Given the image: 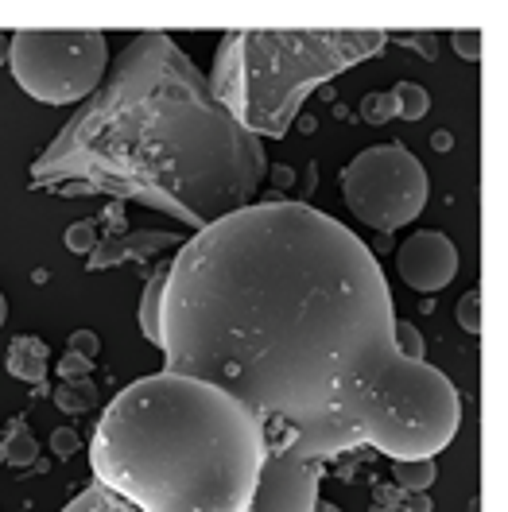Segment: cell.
Segmentation results:
<instances>
[{"label": "cell", "mask_w": 508, "mask_h": 512, "mask_svg": "<svg viewBox=\"0 0 508 512\" xmlns=\"http://www.w3.org/2000/svg\"><path fill=\"white\" fill-rule=\"evenodd\" d=\"M377 256L307 202H260L183 241L159 291L163 373L237 400L264 454L435 458L462 423L443 369L404 361Z\"/></svg>", "instance_id": "cell-1"}, {"label": "cell", "mask_w": 508, "mask_h": 512, "mask_svg": "<svg viewBox=\"0 0 508 512\" xmlns=\"http://www.w3.org/2000/svg\"><path fill=\"white\" fill-rule=\"evenodd\" d=\"M264 167L260 136L229 117L175 39L140 32L32 163V183L136 198L202 233L253 202Z\"/></svg>", "instance_id": "cell-2"}, {"label": "cell", "mask_w": 508, "mask_h": 512, "mask_svg": "<svg viewBox=\"0 0 508 512\" xmlns=\"http://www.w3.org/2000/svg\"><path fill=\"white\" fill-rule=\"evenodd\" d=\"M90 466L97 485L140 512H253L264 439L225 392L156 373L105 408Z\"/></svg>", "instance_id": "cell-3"}, {"label": "cell", "mask_w": 508, "mask_h": 512, "mask_svg": "<svg viewBox=\"0 0 508 512\" xmlns=\"http://www.w3.org/2000/svg\"><path fill=\"white\" fill-rule=\"evenodd\" d=\"M388 32H225L210 90L253 136H284L303 101L334 74L381 55Z\"/></svg>", "instance_id": "cell-4"}, {"label": "cell", "mask_w": 508, "mask_h": 512, "mask_svg": "<svg viewBox=\"0 0 508 512\" xmlns=\"http://www.w3.org/2000/svg\"><path fill=\"white\" fill-rule=\"evenodd\" d=\"M12 78L43 105H74L101 90L109 70V39L94 28L16 32L8 39Z\"/></svg>", "instance_id": "cell-5"}, {"label": "cell", "mask_w": 508, "mask_h": 512, "mask_svg": "<svg viewBox=\"0 0 508 512\" xmlns=\"http://www.w3.org/2000/svg\"><path fill=\"white\" fill-rule=\"evenodd\" d=\"M342 194L353 218L381 233H392L400 225L415 222L427 206V171L408 148L400 144H381L357 152L346 171H342Z\"/></svg>", "instance_id": "cell-6"}, {"label": "cell", "mask_w": 508, "mask_h": 512, "mask_svg": "<svg viewBox=\"0 0 508 512\" xmlns=\"http://www.w3.org/2000/svg\"><path fill=\"white\" fill-rule=\"evenodd\" d=\"M318 481H322V466L318 462H299L291 454H264V474H260L253 512H311L318 501ZM63 512H140V509L94 481Z\"/></svg>", "instance_id": "cell-7"}, {"label": "cell", "mask_w": 508, "mask_h": 512, "mask_svg": "<svg viewBox=\"0 0 508 512\" xmlns=\"http://www.w3.org/2000/svg\"><path fill=\"white\" fill-rule=\"evenodd\" d=\"M396 268H400V280L408 288L423 291V295L427 291H443L454 280V272H458V249L439 229H419L400 245Z\"/></svg>", "instance_id": "cell-8"}, {"label": "cell", "mask_w": 508, "mask_h": 512, "mask_svg": "<svg viewBox=\"0 0 508 512\" xmlns=\"http://www.w3.org/2000/svg\"><path fill=\"white\" fill-rule=\"evenodd\" d=\"M183 237L175 233H132V237H105L90 253V272H105L113 264H125V260H144V256L159 253V249H171L179 245Z\"/></svg>", "instance_id": "cell-9"}, {"label": "cell", "mask_w": 508, "mask_h": 512, "mask_svg": "<svg viewBox=\"0 0 508 512\" xmlns=\"http://www.w3.org/2000/svg\"><path fill=\"white\" fill-rule=\"evenodd\" d=\"M51 369V353L39 338H16L8 350V373L28 384H39Z\"/></svg>", "instance_id": "cell-10"}, {"label": "cell", "mask_w": 508, "mask_h": 512, "mask_svg": "<svg viewBox=\"0 0 508 512\" xmlns=\"http://www.w3.org/2000/svg\"><path fill=\"white\" fill-rule=\"evenodd\" d=\"M392 470H396V481L408 489V493H427L435 478H439V466H435V458H412V462H392Z\"/></svg>", "instance_id": "cell-11"}, {"label": "cell", "mask_w": 508, "mask_h": 512, "mask_svg": "<svg viewBox=\"0 0 508 512\" xmlns=\"http://www.w3.org/2000/svg\"><path fill=\"white\" fill-rule=\"evenodd\" d=\"M163 280H167V264L156 268V276L144 288V303H140V330H144L148 342H159V291H163Z\"/></svg>", "instance_id": "cell-12"}, {"label": "cell", "mask_w": 508, "mask_h": 512, "mask_svg": "<svg viewBox=\"0 0 508 512\" xmlns=\"http://www.w3.org/2000/svg\"><path fill=\"white\" fill-rule=\"evenodd\" d=\"M392 101H396V117H404V121H419L423 113H427V105H431V97L427 90L419 86V82H400L396 90H388Z\"/></svg>", "instance_id": "cell-13"}, {"label": "cell", "mask_w": 508, "mask_h": 512, "mask_svg": "<svg viewBox=\"0 0 508 512\" xmlns=\"http://www.w3.org/2000/svg\"><path fill=\"white\" fill-rule=\"evenodd\" d=\"M392 342H396V353H400L404 361H423V357H427V342H423V334H419L415 322L396 319V326H392Z\"/></svg>", "instance_id": "cell-14"}, {"label": "cell", "mask_w": 508, "mask_h": 512, "mask_svg": "<svg viewBox=\"0 0 508 512\" xmlns=\"http://www.w3.org/2000/svg\"><path fill=\"white\" fill-rule=\"evenodd\" d=\"M55 404L70 412V416H78V412H90V404H94V384L86 381H70L63 392H55Z\"/></svg>", "instance_id": "cell-15"}, {"label": "cell", "mask_w": 508, "mask_h": 512, "mask_svg": "<svg viewBox=\"0 0 508 512\" xmlns=\"http://www.w3.org/2000/svg\"><path fill=\"white\" fill-rule=\"evenodd\" d=\"M4 458H8L12 466H28L35 458V439L20 427V419H16V427H12V439H8V447H4Z\"/></svg>", "instance_id": "cell-16"}, {"label": "cell", "mask_w": 508, "mask_h": 512, "mask_svg": "<svg viewBox=\"0 0 508 512\" xmlns=\"http://www.w3.org/2000/svg\"><path fill=\"white\" fill-rule=\"evenodd\" d=\"M97 245H101V237H97V225L94 222H74L70 229H66V249H70V253L90 256Z\"/></svg>", "instance_id": "cell-17"}, {"label": "cell", "mask_w": 508, "mask_h": 512, "mask_svg": "<svg viewBox=\"0 0 508 512\" xmlns=\"http://www.w3.org/2000/svg\"><path fill=\"white\" fill-rule=\"evenodd\" d=\"M361 117L369 121V125H384L388 117H396V101L392 94H369L361 101Z\"/></svg>", "instance_id": "cell-18"}, {"label": "cell", "mask_w": 508, "mask_h": 512, "mask_svg": "<svg viewBox=\"0 0 508 512\" xmlns=\"http://www.w3.org/2000/svg\"><path fill=\"white\" fill-rule=\"evenodd\" d=\"M458 322L466 334H481V291H466L458 303Z\"/></svg>", "instance_id": "cell-19"}, {"label": "cell", "mask_w": 508, "mask_h": 512, "mask_svg": "<svg viewBox=\"0 0 508 512\" xmlns=\"http://www.w3.org/2000/svg\"><path fill=\"white\" fill-rule=\"evenodd\" d=\"M97 350H101V342H97V334H90V330H74V334H70V353H78V357H86V361H94Z\"/></svg>", "instance_id": "cell-20"}, {"label": "cell", "mask_w": 508, "mask_h": 512, "mask_svg": "<svg viewBox=\"0 0 508 512\" xmlns=\"http://www.w3.org/2000/svg\"><path fill=\"white\" fill-rule=\"evenodd\" d=\"M90 365H94V361H86V357H78V353H66L63 361H59V377H66V381H82V377L90 373Z\"/></svg>", "instance_id": "cell-21"}, {"label": "cell", "mask_w": 508, "mask_h": 512, "mask_svg": "<svg viewBox=\"0 0 508 512\" xmlns=\"http://www.w3.org/2000/svg\"><path fill=\"white\" fill-rule=\"evenodd\" d=\"M78 447H82V439H78L70 427H59V431L51 435V450H55L59 458H70V454H74Z\"/></svg>", "instance_id": "cell-22"}, {"label": "cell", "mask_w": 508, "mask_h": 512, "mask_svg": "<svg viewBox=\"0 0 508 512\" xmlns=\"http://www.w3.org/2000/svg\"><path fill=\"white\" fill-rule=\"evenodd\" d=\"M454 47H458V55H466L470 63L481 59V32H458L454 35Z\"/></svg>", "instance_id": "cell-23"}, {"label": "cell", "mask_w": 508, "mask_h": 512, "mask_svg": "<svg viewBox=\"0 0 508 512\" xmlns=\"http://www.w3.org/2000/svg\"><path fill=\"white\" fill-rule=\"evenodd\" d=\"M8 39H12V35H4V32H0V66L8 63Z\"/></svg>", "instance_id": "cell-24"}, {"label": "cell", "mask_w": 508, "mask_h": 512, "mask_svg": "<svg viewBox=\"0 0 508 512\" xmlns=\"http://www.w3.org/2000/svg\"><path fill=\"white\" fill-rule=\"evenodd\" d=\"M311 512H342V509H338V505H330V501H322V497H318V501H315V509H311Z\"/></svg>", "instance_id": "cell-25"}, {"label": "cell", "mask_w": 508, "mask_h": 512, "mask_svg": "<svg viewBox=\"0 0 508 512\" xmlns=\"http://www.w3.org/2000/svg\"><path fill=\"white\" fill-rule=\"evenodd\" d=\"M276 179H280V183L287 187V183H291V171H287V167H276Z\"/></svg>", "instance_id": "cell-26"}, {"label": "cell", "mask_w": 508, "mask_h": 512, "mask_svg": "<svg viewBox=\"0 0 508 512\" xmlns=\"http://www.w3.org/2000/svg\"><path fill=\"white\" fill-rule=\"evenodd\" d=\"M4 319H8V299L0 295V326H4Z\"/></svg>", "instance_id": "cell-27"}]
</instances>
